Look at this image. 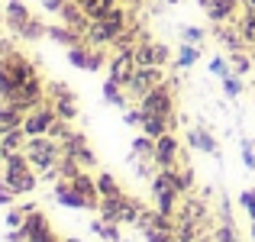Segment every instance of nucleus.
<instances>
[{"label": "nucleus", "mask_w": 255, "mask_h": 242, "mask_svg": "<svg viewBox=\"0 0 255 242\" xmlns=\"http://www.w3.org/2000/svg\"><path fill=\"white\" fill-rule=\"evenodd\" d=\"M197 3L207 10V16H210L213 23H230V19L236 16L239 3H246V0H197Z\"/></svg>", "instance_id": "2eb2a0df"}, {"label": "nucleus", "mask_w": 255, "mask_h": 242, "mask_svg": "<svg viewBox=\"0 0 255 242\" xmlns=\"http://www.w3.org/2000/svg\"><path fill=\"white\" fill-rule=\"evenodd\" d=\"M152 155H155V139H149L145 132L139 139H132V158H149L152 161Z\"/></svg>", "instance_id": "c756f323"}, {"label": "nucleus", "mask_w": 255, "mask_h": 242, "mask_svg": "<svg viewBox=\"0 0 255 242\" xmlns=\"http://www.w3.org/2000/svg\"><path fill=\"white\" fill-rule=\"evenodd\" d=\"M243 165L249 168V171H255V149L249 139H243Z\"/></svg>", "instance_id": "c03bdc74"}, {"label": "nucleus", "mask_w": 255, "mask_h": 242, "mask_svg": "<svg viewBox=\"0 0 255 242\" xmlns=\"http://www.w3.org/2000/svg\"><path fill=\"white\" fill-rule=\"evenodd\" d=\"M26 132H23V126L19 129H13V132H6V136H0V158H6V155H13V152H23L26 149Z\"/></svg>", "instance_id": "5701e85b"}, {"label": "nucleus", "mask_w": 255, "mask_h": 242, "mask_svg": "<svg viewBox=\"0 0 255 242\" xmlns=\"http://www.w3.org/2000/svg\"><path fill=\"white\" fill-rule=\"evenodd\" d=\"M32 210H36V204L13 207V210L6 213V226H10V230H19V226H23V220H26V213H32Z\"/></svg>", "instance_id": "72a5a7b5"}, {"label": "nucleus", "mask_w": 255, "mask_h": 242, "mask_svg": "<svg viewBox=\"0 0 255 242\" xmlns=\"http://www.w3.org/2000/svg\"><path fill=\"white\" fill-rule=\"evenodd\" d=\"M129 26V19H126V10L123 6H113L107 16H100V19H91V26H87V32H84V39H87V45H113L117 42V36Z\"/></svg>", "instance_id": "f257e3e1"}, {"label": "nucleus", "mask_w": 255, "mask_h": 242, "mask_svg": "<svg viewBox=\"0 0 255 242\" xmlns=\"http://www.w3.org/2000/svg\"><path fill=\"white\" fill-rule=\"evenodd\" d=\"M19 230L26 233V242H58V236L52 233L49 217H45V213H39V210L26 213V220H23V226H19Z\"/></svg>", "instance_id": "f8f14e48"}, {"label": "nucleus", "mask_w": 255, "mask_h": 242, "mask_svg": "<svg viewBox=\"0 0 255 242\" xmlns=\"http://www.w3.org/2000/svg\"><path fill=\"white\" fill-rule=\"evenodd\" d=\"M181 39H184V42H194V45H197V42H204V39H207V32H204V29H197V26H181Z\"/></svg>", "instance_id": "a19ab883"}, {"label": "nucleus", "mask_w": 255, "mask_h": 242, "mask_svg": "<svg viewBox=\"0 0 255 242\" xmlns=\"http://www.w3.org/2000/svg\"><path fill=\"white\" fill-rule=\"evenodd\" d=\"M42 6H45V10H52V13H58L65 6V0H42Z\"/></svg>", "instance_id": "49530a36"}, {"label": "nucleus", "mask_w": 255, "mask_h": 242, "mask_svg": "<svg viewBox=\"0 0 255 242\" xmlns=\"http://www.w3.org/2000/svg\"><path fill=\"white\" fill-rule=\"evenodd\" d=\"M45 87H42V81L39 78H32V81H26L23 87H16L13 91V97L6 100V104H13V107H19L23 113H29V110H36L39 104H45Z\"/></svg>", "instance_id": "1a4fd4ad"}, {"label": "nucleus", "mask_w": 255, "mask_h": 242, "mask_svg": "<svg viewBox=\"0 0 255 242\" xmlns=\"http://www.w3.org/2000/svg\"><path fill=\"white\" fill-rule=\"evenodd\" d=\"M3 181L13 187V194H29L36 191L39 178H36V168L29 165V158H26V152H13V155L3 158Z\"/></svg>", "instance_id": "f03ea898"}, {"label": "nucleus", "mask_w": 255, "mask_h": 242, "mask_svg": "<svg viewBox=\"0 0 255 242\" xmlns=\"http://www.w3.org/2000/svg\"><path fill=\"white\" fill-rule=\"evenodd\" d=\"M213 242H239L236 223H233V220H223V223L213 230Z\"/></svg>", "instance_id": "2f4dec72"}, {"label": "nucleus", "mask_w": 255, "mask_h": 242, "mask_svg": "<svg viewBox=\"0 0 255 242\" xmlns=\"http://www.w3.org/2000/svg\"><path fill=\"white\" fill-rule=\"evenodd\" d=\"M145 117H174V84H158L155 91H149L142 100H139Z\"/></svg>", "instance_id": "20e7f679"}, {"label": "nucleus", "mask_w": 255, "mask_h": 242, "mask_svg": "<svg viewBox=\"0 0 255 242\" xmlns=\"http://www.w3.org/2000/svg\"><path fill=\"white\" fill-rule=\"evenodd\" d=\"M142 236H145V242H174V230H165V226L149 223L142 230Z\"/></svg>", "instance_id": "7c9ffc66"}, {"label": "nucleus", "mask_w": 255, "mask_h": 242, "mask_svg": "<svg viewBox=\"0 0 255 242\" xmlns=\"http://www.w3.org/2000/svg\"><path fill=\"white\" fill-rule=\"evenodd\" d=\"M26 158H29V165L36 168V171H52V168H58V161H62L65 149L58 139L52 136H32L26 139Z\"/></svg>", "instance_id": "7ed1b4c3"}, {"label": "nucleus", "mask_w": 255, "mask_h": 242, "mask_svg": "<svg viewBox=\"0 0 255 242\" xmlns=\"http://www.w3.org/2000/svg\"><path fill=\"white\" fill-rule=\"evenodd\" d=\"M239 32H243L246 45L255 49V10H249V6H246V13L239 16Z\"/></svg>", "instance_id": "c85d7f7f"}, {"label": "nucleus", "mask_w": 255, "mask_h": 242, "mask_svg": "<svg viewBox=\"0 0 255 242\" xmlns=\"http://www.w3.org/2000/svg\"><path fill=\"white\" fill-rule=\"evenodd\" d=\"M13 197H16V194H13V187L6 184L3 178H0V207H6V204H13Z\"/></svg>", "instance_id": "a18cd8bd"}, {"label": "nucleus", "mask_w": 255, "mask_h": 242, "mask_svg": "<svg viewBox=\"0 0 255 242\" xmlns=\"http://www.w3.org/2000/svg\"><path fill=\"white\" fill-rule=\"evenodd\" d=\"M136 55H132V49H120V52H113V58H110V75L107 78H113L117 84H123V87H129V81L132 75H136Z\"/></svg>", "instance_id": "ddd939ff"}, {"label": "nucleus", "mask_w": 255, "mask_h": 242, "mask_svg": "<svg viewBox=\"0 0 255 242\" xmlns=\"http://www.w3.org/2000/svg\"><path fill=\"white\" fill-rule=\"evenodd\" d=\"M187 142H191V149H197V152H207V155H220L217 139H213L210 132L204 129V126H191V129H187Z\"/></svg>", "instance_id": "a211bd4d"}, {"label": "nucleus", "mask_w": 255, "mask_h": 242, "mask_svg": "<svg viewBox=\"0 0 255 242\" xmlns=\"http://www.w3.org/2000/svg\"><path fill=\"white\" fill-rule=\"evenodd\" d=\"M71 3H78V6H84V0H71Z\"/></svg>", "instance_id": "09e8293b"}, {"label": "nucleus", "mask_w": 255, "mask_h": 242, "mask_svg": "<svg viewBox=\"0 0 255 242\" xmlns=\"http://www.w3.org/2000/svg\"><path fill=\"white\" fill-rule=\"evenodd\" d=\"M45 94H49V104H52V110H55V117H58V120H65V123L78 120V104H75V94H71L68 87L62 84V81H52Z\"/></svg>", "instance_id": "0eeeda50"}, {"label": "nucleus", "mask_w": 255, "mask_h": 242, "mask_svg": "<svg viewBox=\"0 0 255 242\" xmlns=\"http://www.w3.org/2000/svg\"><path fill=\"white\" fill-rule=\"evenodd\" d=\"M246 6H249V10H255V0H246Z\"/></svg>", "instance_id": "de8ad7c7"}, {"label": "nucleus", "mask_w": 255, "mask_h": 242, "mask_svg": "<svg viewBox=\"0 0 255 242\" xmlns=\"http://www.w3.org/2000/svg\"><path fill=\"white\" fill-rule=\"evenodd\" d=\"M132 55H136L139 68H165V65L171 62L168 45L165 42H152V39H142V42L132 49Z\"/></svg>", "instance_id": "423d86ee"}, {"label": "nucleus", "mask_w": 255, "mask_h": 242, "mask_svg": "<svg viewBox=\"0 0 255 242\" xmlns=\"http://www.w3.org/2000/svg\"><path fill=\"white\" fill-rule=\"evenodd\" d=\"M58 16H62V23H65V26H71V29H75V32H81V36L87 32V26H91L87 13H84L78 3H71V0H65V6L58 10Z\"/></svg>", "instance_id": "f3484780"}, {"label": "nucleus", "mask_w": 255, "mask_h": 242, "mask_svg": "<svg viewBox=\"0 0 255 242\" xmlns=\"http://www.w3.org/2000/svg\"><path fill=\"white\" fill-rule=\"evenodd\" d=\"M68 181L75 184V191L81 194L84 210H97V207H100V191H97V181H94L87 171H78L75 178H68Z\"/></svg>", "instance_id": "4468645a"}, {"label": "nucleus", "mask_w": 255, "mask_h": 242, "mask_svg": "<svg viewBox=\"0 0 255 242\" xmlns=\"http://www.w3.org/2000/svg\"><path fill=\"white\" fill-rule=\"evenodd\" d=\"M230 68H233V75H249L252 58L246 52H230Z\"/></svg>", "instance_id": "473e14b6"}, {"label": "nucleus", "mask_w": 255, "mask_h": 242, "mask_svg": "<svg viewBox=\"0 0 255 242\" xmlns=\"http://www.w3.org/2000/svg\"><path fill=\"white\" fill-rule=\"evenodd\" d=\"M45 36H49L52 39V42H62V45H68V49H71V45H78V42H81V32H75V29H71V26H49V32H45Z\"/></svg>", "instance_id": "393cba45"}, {"label": "nucleus", "mask_w": 255, "mask_h": 242, "mask_svg": "<svg viewBox=\"0 0 255 242\" xmlns=\"http://www.w3.org/2000/svg\"><path fill=\"white\" fill-rule=\"evenodd\" d=\"M126 3H136V0H126Z\"/></svg>", "instance_id": "603ef678"}, {"label": "nucleus", "mask_w": 255, "mask_h": 242, "mask_svg": "<svg viewBox=\"0 0 255 242\" xmlns=\"http://www.w3.org/2000/svg\"><path fill=\"white\" fill-rule=\"evenodd\" d=\"M213 36L226 45V52H243L246 49V39H243V32H239V26L230 29L226 23H217V26H213Z\"/></svg>", "instance_id": "aec40b11"}, {"label": "nucleus", "mask_w": 255, "mask_h": 242, "mask_svg": "<svg viewBox=\"0 0 255 242\" xmlns=\"http://www.w3.org/2000/svg\"><path fill=\"white\" fill-rule=\"evenodd\" d=\"M45 32H49V26H42L39 19H29V23H26L23 29H19V36H23V39H29V42H36V39H42Z\"/></svg>", "instance_id": "c9c22d12"}, {"label": "nucleus", "mask_w": 255, "mask_h": 242, "mask_svg": "<svg viewBox=\"0 0 255 242\" xmlns=\"http://www.w3.org/2000/svg\"><path fill=\"white\" fill-rule=\"evenodd\" d=\"M91 233H94V236H100L104 242H123V236H120V223L94 220V223H91Z\"/></svg>", "instance_id": "a878e982"}, {"label": "nucleus", "mask_w": 255, "mask_h": 242, "mask_svg": "<svg viewBox=\"0 0 255 242\" xmlns=\"http://www.w3.org/2000/svg\"><path fill=\"white\" fill-rule=\"evenodd\" d=\"M23 120H26V113L19 110V107L0 104V136H6V132L19 129V126H23Z\"/></svg>", "instance_id": "412c9836"}, {"label": "nucleus", "mask_w": 255, "mask_h": 242, "mask_svg": "<svg viewBox=\"0 0 255 242\" xmlns=\"http://www.w3.org/2000/svg\"><path fill=\"white\" fill-rule=\"evenodd\" d=\"M210 71H213V75H217L220 81H223L226 75H233V68H230V62H226V58H210Z\"/></svg>", "instance_id": "79ce46f5"}, {"label": "nucleus", "mask_w": 255, "mask_h": 242, "mask_svg": "<svg viewBox=\"0 0 255 242\" xmlns=\"http://www.w3.org/2000/svg\"><path fill=\"white\" fill-rule=\"evenodd\" d=\"M65 242H81V239H65Z\"/></svg>", "instance_id": "3c124183"}, {"label": "nucleus", "mask_w": 255, "mask_h": 242, "mask_svg": "<svg viewBox=\"0 0 255 242\" xmlns=\"http://www.w3.org/2000/svg\"><path fill=\"white\" fill-rule=\"evenodd\" d=\"M142 117H145V113H142V107H126V110H123V123L126 126H142Z\"/></svg>", "instance_id": "58836bf2"}, {"label": "nucleus", "mask_w": 255, "mask_h": 242, "mask_svg": "<svg viewBox=\"0 0 255 242\" xmlns=\"http://www.w3.org/2000/svg\"><path fill=\"white\" fill-rule=\"evenodd\" d=\"M158 84H165V68H136L129 87H126V97H132L139 104V100H142L149 91H155Z\"/></svg>", "instance_id": "6e6552de"}, {"label": "nucleus", "mask_w": 255, "mask_h": 242, "mask_svg": "<svg viewBox=\"0 0 255 242\" xmlns=\"http://www.w3.org/2000/svg\"><path fill=\"white\" fill-rule=\"evenodd\" d=\"M94 181H97V191H100V197H117V194H123V187L117 184V178H113L110 171H100Z\"/></svg>", "instance_id": "bb28decb"}, {"label": "nucleus", "mask_w": 255, "mask_h": 242, "mask_svg": "<svg viewBox=\"0 0 255 242\" xmlns=\"http://www.w3.org/2000/svg\"><path fill=\"white\" fill-rule=\"evenodd\" d=\"M197 58H200V49L194 42H184L181 45V55H178V68H191Z\"/></svg>", "instance_id": "f704fd0d"}, {"label": "nucleus", "mask_w": 255, "mask_h": 242, "mask_svg": "<svg viewBox=\"0 0 255 242\" xmlns=\"http://www.w3.org/2000/svg\"><path fill=\"white\" fill-rule=\"evenodd\" d=\"M100 68H104V49H100V45H91V49H87L84 71H100Z\"/></svg>", "instance_id": "e433bc0d"}, {"label": "nucleus", "mask_w": 255, "mask_h": 242, "mask_svg": "<svg viewBox=\"0 0 255 242\" xmlns=\"http://www.w3.org/2000/svg\"><path fill=\"white\" fill-rule=\"evenodd\" d=\"M62 242H65V239H62Z\"/></svg>", "instance_id": "864d4df0"}, {"label": "nucleus", "mask_w": 255, "mask_h": 242, "mask_svg": "<svg viewBox=\"0 0 255 242\" xmlns=\"http://www.w3.org/2000/svg\"><path fill=\"white\" fill-rule=\"evenodd\" d=\"M104 100H107L110 107H120V110H126V107H129L126 87H123V84H117L113 78H107V81H104Z\"/></svg>", "instance_id": "b1692460"}, {"label": "nucleus", "mask_w": 255, "mask_h": 242, "mask_svg": "<svg viewBox=\"0 0 255 242\" xmlns=\"http://www.w3.org/2000/svg\"><path fill=\"white\" fill-rule=\"evenodd\" d=\"M174 120L178 117H142V132L149 139H158V136L174 129Z\"/></svg>", "instance_id": "4be33fe9"}, {"label": "nucleus", "mask_w": 255, "mask_h": 242, "mask_svg": "<svg viewBox=\"0 0 255 242\" xmlns=\"http://www.w3.org/2000/svg\"><path fill=\"white\" fill-rule=\"evenodd\" d=\"M239 204L246 207L249 220H255V191H243V194H239Z\"/></svg>", "instance_id": "37998d69"}, {"label": "nucleus", "mask_w": 255, "mask_h": 242, "mask_svg": "<svg viewBox=\"0 0 255 242\" xmlns=\"http://www.w3.org/2000/svg\"><path fill=\"white\" fill-rule=\"evenodd\" d=\"M152 165L155 171H168V168L181 165V142L174 132H165V136L155 139V155H152Z\"/></svg>", "instance_id": "39448f33"}, {"label": "nucleus", "mask_w": 255, "mask_h": 242, "mask_svg": "<svg viewBox=\"0 0 255 242\" xmlns=\"http://www.w3.org/2000/svg\"><path fill=\"white\" fill-rule=\"evenodd\" d=\"M113 6H117V0H84L81 10L87 13V19H100V16H107Z\"/></svg>", "instance_id": "cd10ccee"}, {"label": "nucleus", "mask_w": 255, "mask_h": 242, "mask_svg": "<svg viewBox=\"0 0 255 242\" xmlns=\"http://www.w3.org/2000/svg\"><path fill=\"white\" fill-rule=\"evenodd\" d=\"M178 223H197V226H207L210 223V210H207V197H191L184 194L178 204V213H174Z\"/></svg>", "instance_id": "9b49d317"}, {"label": "nucleus", "mask_w": 255, "mask_h": 242, "mask_svg": "<svg viewBox=\"0 0 255 242\" xmlns=\"http://www.w3.org/2000/svg\"><path fill=\"white\" fill-rule=\"evenodd\" d=\"M3 19H6V26H10L13 32H19L26 23H29V6L23 3V0H6V10H3Z\"/></svg>", "instance_id": "6ab92c4d"}, {"label": "nucleus", "mask_w": 255, "mask_h": 242, "mask_svg": "<svg viewBox=\"0 0 255 242\" xmlns=\"http://www.w3.org/2000/svg\"><path fill=\"white\" fill-rule=\"evenodd\" d=\"M252 239H255V220H252Z\"/></svg>", "instance_id": "8fccbe9b"}, {"label": "nucleus", "mask_w": 255, "mask_h": 242, "mask_svg": "<svg viewBox=\"0 0 255 242\" xmlns=\"http://www.w3.org/2000/svg\"><path fill=\"white\" fill-rule=\"evenodd\" d=\"M223 91H226V97H239V94H243V81H239V75H226L223 78Z\"/></svg>", "instance_id": "ea45409f"}, {"label": "nucleus", "mask_w": 255, "mask_h": 242, "mask_svg": "<svg viewBox=\"0 0 255 242\" xmlns=\"http://www.w3.org/2000/svg\"><path fill=\"white\" fill-rule=\"evenodd\" d=\"M55 110H52V104L45 100V104H39L36 110H29L26 113V120H23V132L26 136H49V129H52V123H55Z\"/></svg>", "instance_id": "9d476101"}, {"label": "nucleus", "mask_w": 255, "mask_h": 242, "mask_svg": "<svg viewBox=\"0 0 255 242\" xmlns=\"http://www.w3.org/2000/svg\"><path fill=\"white\" fill-rule=\"evenodd\" d=\"M52 194H55V200H58L62 207H68V210H84L81 194L75 191V184H71L68 178H58V181H55V187H52Z\"/></svg>", "instance_id": "dca6fc26"}, {"label": "nucleus", "mask_w": 255, "mask_h": 242, "mask_svg": "<svg viewBox=\"0 0 255 242\" xmlns=\"http://www.w3.org/2000/svg\"><path fill=\"white\" fill-rule=\"evenodd\" d=\"M87 49H91V45H81V42L68 49V62L75 65V68H84V65H87Z\"/></svg>", "instance_id": "4c0bfd02"}]
</instances>
